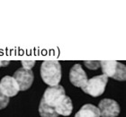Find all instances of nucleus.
Listing matches in <instances>:
<instances>
[{
    "instance_id": "1",
    "label": "nucleus",
    "mask_w": 126,
    "mask_h": 117,
    "mask_svg": "<svg viewBox=\"0 0 126 117\" xmlns=\"http://www.w3.org/2000/svg\"><path fill=\"white\" fill-rule=\"evenodd\" d=\"M41 77L50 86H58L61 79V66L56 60H46L41 65Z\"/></svg>"
},
{
    "instance_id": "2",
    "label": "nucleus",
    "mask_w": 126,
    "mask_h": 117,
    "mask_svg": "<svg viewBox=\"0 0 126 117\" xmlns=\"http://www.w3.org/2000/svg\"><path fill=\"white\" fill-rule=\"evenodd\" d=\"M100 67L102 68L103 75L107 78H112L119 81H124L126 79V67L124 64L113 61H100Z\"/></svg>"
},
{
    "instance_id": "3",
    "label": "nucleus",
    "mask_w": 126,
    "mask_h": 117,
    "mask_svg": "<svg viewBox=\"0 0 126 117\" xmlns=\"http://www.w3.org/2000/svg\"><path fill=\"white\" fill-rule=\"evenodd\" d=\"M107 81L108 78L105 75L95 76L90 79H87L86 85L81 88L86 94H88L93 97H97L105 92Z\"/></svg>"
},
{
    "instance_id": "4",
    "label": "nucleus",
    "mask_w": 126,
    "mask_h": 117,
    "mask_svg": "<svg viewBox=\"0 0 126 117\" xmlns=\"http://www.w3.org/2000/svg\"><path fill=\"white\" fill-rule=\"evenodd\" d=\"M13 78L18 84L20 91H25L30 88L33 82V72L32 69H25L24 68H20L16 70L14 74Z\"/></svg>"
},
{
    "instance_id": "5",
    "label": "nucleus",
    "mask_w": 126,
    "mask_h": 117,
    "mask_svg": "<svg viewBox=\"0 0 126 117\" xmlns=\"http://www.w3.org/2000/svg\"><path fill=\"white\" fill-rule=\"evenodd\" d=\"M97 108L99 110L100 116L102 117H117L121 112L118 103L109 98L101 100Z\"/></svg>"
},
{
    "instance_id": "6",
    "label": "nucleus",
    "mask_w": 126,
    "mask_h": 117,
    "mask_svg": "<svg viewBox=\"0 0 126 117\" xmlns=\"http://www.w3.org/2000/svg\"><path fill=\"white\" fill-rule=\"evenodd\" d=\"M0 91L4 96L13 97L16 96L20 91L18 84L16 83L15 78L10 76H5L0 81Z\"/></svg>"
},
{
    "instance_id": "7",
    "label": "nucleus",
    "mask_w": 126,
    "mask_h": 117,
    "mask_svg": "<svg viewBox=\"0 0 126 117\" xmlns=\"http://www.w3.org/2000/svg\"><path fill=\"white\" fill-rule=\"evenodd\" d=\"M63 95H65V89L61 85L55 86H49L45 89L42 100L46 104L54 108L56 101Z\"/></svg>"
},
{
    "instance_id": "8",
    "label": "nucleus",
    "mask_w": 126,
    "mask_h": 117,
    "mask_svg": "<svg viewBox=\"0 0 126 117\" xmlns=\"http://www.w3.org/2000/svg\"><path fill=\"white\" fill-rule=\"evenodd\" d=\"M69 80L71 84L78 87H82L87 81V76L80 64H75L69 71Z\"/></svg>"
},
{
    "instance_id": "9",
    "label": "nucleus",
    "mask_w": 126,
    "mask_h": 117,
    "mask_svg": "<svg viewBox=\"0 0 126 117\" xmlns=\"http://www.w3.org/2000/svg\"><path fill=\"white\" fill-rule=\"evenodd\" d=\"M54 110L58 115H63V116L70 115L72 110H73L71 99L66 95L61 96L56 101L55 104H54Z\"/></svg>"
},
{
    "instance_id": "10",
    "label": "nucleus",
    "mask_w": 126,
    "mask_h": 117,
    "mask_svg": "<svg viewBox=\"0 0 126 117\" xmlns=\"http://www.w3.org/2000/svg\"><path fill=\"white\" fill-rule=\"evenodd\" d=\"M75 117H100L99 110L91 104H87L80 108L75 115Z\"/></svg>"
},
{
    "instance_id": "11",
    "label": "nucleus",
    "mask_w": 126,
    "mask_h": 117,
    "mask_svg": "<svg viewBox=\"0 0 126 117\" xmlns=\"http://www.w3.org/2000/svg\"><path fill=\"white\" fill-rule=\"evenodd\" d=\"M39 114L42 117H58L59 115L55 112L54 108L48 105L41 100L39 105Z\"/></svg>"
},
{
    "instance_id": "12",
    "label": "nucleus",
    "mask_w": 126,
    "mask_h": 117,
    "mask_svg": "<svg viewBox=\"0 0 126 117\" xmlns=\"http://www.w3.org/2000/svg\"><path fill=\"white\" fill-rule=\"evenodd\" d=\"M8 103H9V98L7 96H4L0 91V110L4 109V108L7 106Z\"/></svg>"
},
{
    "instance_id": "13",
    "label": "nucleus",
    "mask_w": 126,
    "mask_h": 117,
    "mask_svg": "<svg viewBox=\"0 0 126 117\" xmlns=\"http://www.w3.org/2000/svg\"><path fill=\"white\" fill-rule=\"evenodd\" d=\"M85 66L89 69H97L100 67L99 61H85Z\"/></svg>"
},
{
    "instance_id": "14",
    "label": "nucleus",
    "mask_w": 126,
    "mask_h": 117,
    "mask_svg": "<svg viewBox=\"0 0 126 117\" xmlns=\"http://www.w3.org/2000/svg\"><path fill=\"white\" fill-rule=\"evenodd\" d=\"M22 68L25 69H32V68L35 65V61H22Z\"/></svg>"
},
{
    "instance_id": "15",
    "label": "nucleus",
    "mask_w": 126,
    "mask_h": 117,
    "mask_svg": "<svg viewBox=\"0 0 126 117\" xmlns=\"http://www.w3.org/2000/svg\"><path fill=\"white\" fill-rule=\"evenodd\" d=\"M9 63H10V61H1V60H0V68H1V67L7 66Z\"/></svg>"
}]
</instances>
